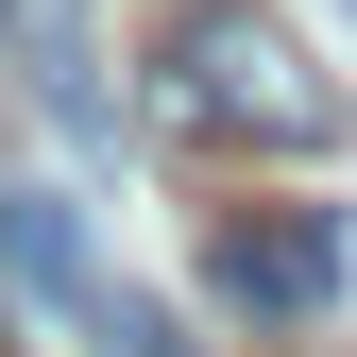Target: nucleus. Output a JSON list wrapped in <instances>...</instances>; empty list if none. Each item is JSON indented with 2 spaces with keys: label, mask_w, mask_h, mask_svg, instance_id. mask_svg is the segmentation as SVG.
<instances>
[{
  "label": "nucleus",
  "mask_w": 357,
  "mask_h": 357,
  "mask_svg": "<svg viewBox=\"0 0 357 357\" xmlns=\"http://www.w3.org/2000/svg\"><path fill=\"white\" fill-rule=\"evenodd\" d=\"M153 137L170 153H324L340 85L306 68V34L273 0H170V34H153Z\"/></svg>",
  "instance_id": "f257e3e1"
},
{
  "label": "nucleus",
  "mask_w": 357,
  "mask_h": 357,
  "mask_svg": "<svg viewBox=\"0 0 357 357\" xmlns=\"http://www.w3.org/2000/svg\"><path fill=\"white\" fill-rule=\"evenodd\" d=\"M340 289H357L340 204H221L204 221V306H238V324H324Z\"/></svg>",
  "instance_id": "f03ea898"
},
{
  "label": "nucleus",
  "mask_w": 357,
  "mask_h": 357,
  "mask_svg": "<svg viewBox=\"0 0 357 357\" xmlns=\"http://www.w3.org/2000/svg\"><path fill=\"white\" fill-rule=\"evenodd\" d=\"M34 102H52V119H68L85 153L119 137V102H102V68H85V0H34Z\"/></svg>",
  "instance_id": "20e7f679"
},
{
  "label": "nucleus",
  "mask_w": 357,
  "mask_h": 357,
  "mask_svg": "<svg viewBox=\"0 0 357 357\" xmlns=\"http://www.w3.org/2000/svg\"><path fill=\"white\" fill-rule=\"evenodd\" d=\"M0 289H17L34 324L102 340V306H119V273H102V238H85V204H68V188H0Z\"/></svg>",
  "instance_id": "7ed1b4c3"
}]
</instances>
